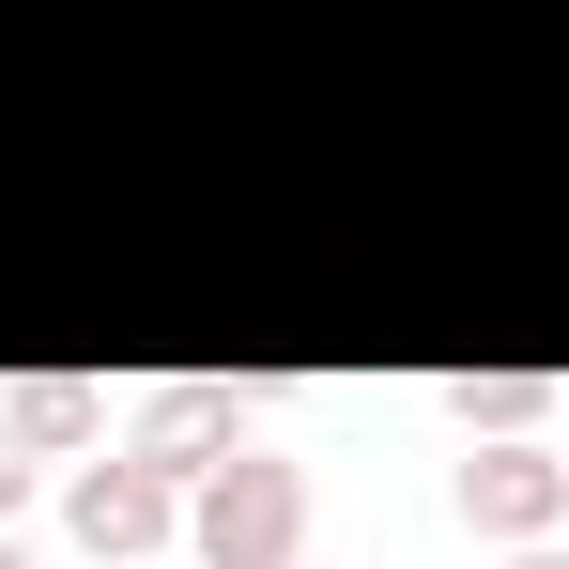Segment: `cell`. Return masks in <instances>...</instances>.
I'll use <instances>...</instances> for the list:
<instances>
[{"label":"cell","mask_w":569,"mask_h":569,"mask_svg":"<svg viewBox=\"0 0 569 569\" xmlns=\"http://www.w3.org/2000/svg\"><path fill=\"white\" fill-rule=\"evenodd\" d=\"M62 523H78V555H108V569H154L170 539H186V462H170V447H108V462H78Z\"/></svg>","instance_id":"cell-2"},{"label":"cell","mask_w":569,"mask_h":569,"mask_svg":"<svg viewBox=\"0 0 569 569\" xmlns=\"http://www.w3.org/2000/svg\"><path fill=\"white\" fill-rule=\"evenodd\" d=\"M447 416H462V447L539 431V416H555V370H462V385H447Z\"/></svg>","instance_id":"cell-5"},{"label":"cell","mask_w":569,"mask_h":569,"mask_svg":"<svg viewBox=\"0 0 569 569\" xmlns=\"http://www.w3.org/2000/svg\"><path fill=\"white\" fill-rule=\"evenodd\" d=\"M16 492H31V447H16V431H0V523H16Z\"/></svg>","instance_id":"cell-7"},{"label":"cell","mask_w":569,"mask_h":569,"mask_svg":"<svg viewBox=\"0 0 569 569\" xmlns=\"http://www.w3.org/2000/svg\"><path fill=\"white\" fill-rule=\"evenodd\" d=\"M0 569H31V555H16V539H0Z\"/></svg>","instance_id":"cell-9"},{"label":"cell","mask_w":569,"mask_h":569,"mask_svg":"<svg viewBox=\"0 0 569 569\" xmlns=\"http://www.w3.org/2000/svg\"><path fill=\"white\" fill-rule=\"evenodd\" d=\"M0 431H16V447H93V385H78V370L0 385Z\"/></svg>","instance_id":"cell-6"},{"label":"cell","mask_w":569,"mask_h":569,"mask_svg":"<svg viewBox=\"0 0 569 569\" xmlns=\"http://www.w3.org/2000/svg\"><path fill=\"white\" fill-rule=\"evenodd\" d=\"M247 400H262V385H216V370H170L154 385V400H139V447H170V462H231V447H247V431H231V416H247Z\"/></svg>","instance_id":"cell-4"},{"label":"cell","mask_w":569,"mask_h":569,"mask_svg":"<svg viewBox=\"0 0 569 569\" xmlns=\"http://www.w3.org/2000/svg\"><path fill=\"white\" fill-rule=\"evenodd\" d=\"M186 555L200 569H308V462L278 447H231L186 477Z\"/></svg>","instance_id":"cell-1"},{"label":"cell","mask_w":569,"mask_h":569,"mask_svg":"<svg viewBox=\"0 0 569 569\" xmlns=\"http://www.w3.org/2000/svg\"><path fill=\"white\" fill-rule=\"evenodd\" d=\"M462 523H477V539H508V555H523V539H555V523H569V462L539 447V431L462 447Z\"/></svg>","instance_id":"cell-3"},{"label":"cell","mask_w":569,"mask_h":569,"mask_svg":"<svg viewBox=\"0 0 569 569\" xmlns=\"http://www.w3.org/2000/svg\"><path fill=\"white\" fill-rule=\"evenodd\" d=\"M508 569H569V555H539V539H523V555H508Z\"/></svg>","instance_id":"cell-8"}]
</instances>
